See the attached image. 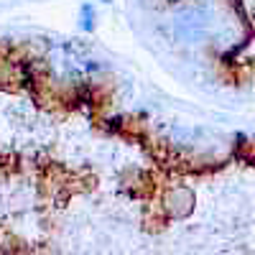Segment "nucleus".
Here are the masks:
<instances>
[{
  "instance_id": "nucleus-1",
  "label": "nucleus",
  "mask_w": 255,
  "mask_h": 255,
  "mask_svg": "<svg viewBox=\"0 0 255 255\" xmlns=\"http://www.w3.org/2000/svg\"><path fill=\"white\" fill-rule=\"evenodd\" d=\"M204 13H199V8H186L179 18H176V33L184 38V41H197L202 38L204 33Z\"/></svg>"
},
{
  "instance_id": "nucleus-2",
  "label": "nucleus",
  "mask_w": 255,
  "mask_h": 255,
  "mask_svg": "<svg viewBox=\"0 0 255 255\" xmlns=\"http://www.w3.org/2000/svg\"><path fill=\"white\" fill-rule=\"evenodd\" d=\"M92 20H95L92 8H90V5H84V8H82V28H84V31H92V26H95Z\"/></svg>"
}]
</instances>
